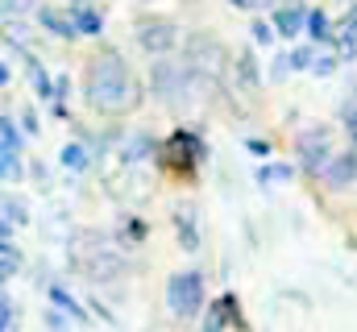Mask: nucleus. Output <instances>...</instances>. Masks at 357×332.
Segmentation results:
<instances>
[{
  "mask_svg": "<svg viewBox=\"0 0 357 332\" xmlns=\"http://www.w3.org/2000/svg\"><path fill=\"white\" fill-rule=\"evenodd\" d=\"M88 104L100 112H125L137 104V83L129 75V67L108 50L100 59H91L88 67Z\"/></svg>",
  "mask_w": 357,
  "mask_h": 332,
  "instance_id": "obj_1",
  "label": "nucleus"
},
{
  "mask_svg": "<svg viewBox=\"0 0 357 332\" xmlns=\"http://www.w3.org/2000/svg\"><path fill=\"white\" fill-rule=\"evenodd\" d=\"M167 299H171V312L175 316H195L199 308H204V278L195 274V270H183L171 278V287H167Z\"/></svg>",
  "mask_w": 357,
  "mask_h": 332,
  "instance_id": "obj_2",
  "label": "nucleus"
},
{
  "mask_svg": "<svg viewBox=\"0 0 357 332\" xmlns=\"http://www.w3.org/2000/svg\"><path fill=\"white\" fill-rule=\"evenodd\" d=\"M158 158H162V166H171V170H191V163H195V137L191 133H175V137H167V146L158 150Z\"/></svg>",
  "mask_w": 357,
  "mask_h": 332,
  "instance_id": "obj_3",
  "label": "nucleus"
},
{
  "mask_svg": "<svg viewBox=\"0 0 357 332\" xmlns=\"http://www.w3.org/2000/svg\"><path fill=\"white\" fill-rule=\"evenodd\" d=\"M299 158L307 170H320L324 158H328V133L324 129H312V133H303L299 137Z\"/></svg>",
  "mask_w": 357,
  "mask_h": 332,
  "instance_id": "obj_4",
  "label": "nucleus"
},
{
  "mask_svg": "<svg viewBox=\"0 0 357 332\" xmlns=\"http://www.w3.org/2000/svg\"><path fill=\"white\" fill-rule=\"evenodd\" d=\"M220 329H245V320L237 312V295L216 299V308L208 312V332H220Z\"/></svg>",
  "mask_w": 357,
  "mask_h": 332,
  "instance_id": "obj_5",
  "label": "nucleus"
},
{
  "mask_svg": "<svg viewBox=\"0 0 357 332\" xmlns=\"http://www.w3.org/2000/svg\"><path fill=\"white\" fill-rule=\"evenodd\" d=\"M142 46H146L150 54L171 50V46H175V25H171V21H146V25H142Z\"/></svg>",
  "mask_w": 357,
  "mask_h": 332,
  "instance_id": "obj_6",
  "label": "nucleus"
},
{
  "mask_svg": "<svg viewBox=\"0 0 357 332\" xmlns=\"http://www.w3.org/2000/svg\"><path fill=\"white\" fill-rule=\"evenodd\" d=\"M333 42H337V54L341 59H354L357 54V8L333 29Z\"/></svg>",
  "mask_w": 357,
  "mask_h": 332,
  "instance_id": "obj_7",
  "label": "nucleus"
},
{
  "mask_svg": "<svg viewBox=\"0 0 357 332\" xmlns=\"http://www.w3.org/2000/svg\"><path fill=\"white\" fill-rule=\"evenodd\" d=\"M0 133H4V179H17V146H21V133H17V125L13 121H0Z\"/></svg>",
  "mask_w": 357,
  "mask_h": 332,
  "instance_id": "obj_8",
  "label": "nucleus"
},
{
  "mask_svg": "<svg viewBox=\"0 0 357 332\" xmlns=\"http://www.w3.org/2000/svg\"><path fill=\"white\" fill-rule=\"evenodd\" d=\"M307 17H312V13H303L299 4H287V8H278L274 25H278V33H287V38H291V33H299V29H303V21H307Z\"/></svg>",
  "mask_w": 357,
  "mask_h": 332,
  "instance_id": "obj_9",
  "label": "nucleus"
},
{
  "mask_svg": "<svg viewBox=\"0 0 357 332\" xmlns=\"http://www.w3.org/2000/svg\"><path fill=\"white\" fill-rule=\"evenodd\" d=\"M42 25H46L50 33H59V38H75V33H79V21L63 17L59 8H42Z\"/></svg>",
  "mask_w": 357,
  "mask_h": 332,
  "instance_id": "obj_10",
  "label": "nucleus"
},
{
  "mask_svg": "<svg viewBox=\"0 0 357 332\" xmlns=\"http://www.w3.org/2000/svg\"><path fill=\"white\" fill-rule=\"evenodd\" d=\"M354 170H357V154H341V158L333 163V170H328V183H337V187H341V183H349V179H354Z\"/></svg>",
  "mask_w": 357,
  "mask_h": 332,
  "instance_id": "obj_11",
  "label": "nucleus"
},
{
  "mask_svg": "<svg viewBox=\"0 0 357 332\" xmlns=\"http://www.w3.org/2000/svg\"><path fill=\"white\" fill-rule=\"evenodd\" d=\"M333 29H337V25H333L324 13H312V17H307V33H312L316 42H333Z\"/></svg>",
  "mask_w": 357,
  "mask_h": 332,
  "instance_id": "obj_12",
  "label": "nucleus"
},
{
  "mask_svg": "<svg viewBox=\"0 0 357 332\" xmlns=\"http://www.w3.org/2000/svg\"><path fill=\"white\" fill-rule=\"evenodd\" d=\"M25 71H29V80H33V87H38L42 96H50V83H46V71L38 67V59H33V54H25Z\"/></svg>",
  "mask_w": 357,
  "mask_h": 332,
  "instance_id": "obj_13",
  "label": "nucleus"
},
{
  "mask_svg": "<svg viewBox=\"0 0 357 332\" xmlns=\"http://www.w3.org/2000/svg\"><path fill=\"white\" fill-rule=\"evenodd\" d=\"M75 21H79V33H100V25H104L96 8H79V13H75Z\"/></svg>",
  "mask_w": 357,
  "mask_h": 332,
  "instance_id": "obj_14",
  "label": "nucleus"
},
{
  "mask_svg": "<svg viewBox=\"0 0 357 332\" xmlns=\"http://www.w3.org/2000/svg\"><path fill=\"white\" fill-rule=\"evenodd\" d=\"M63 166L84 170V166H88V150H84V146H67V150H63Z\"/></svg>",
  "mask_w": 357,
  "mask_h": 332,
  "instance_id": "obj_15",
  "label": "nucleus"
},
{
  "mask_svg": "<svg viewBox=\"0 0 357 332\" xmlns=\"http://www.w3.org/2000/svg\"><path fill=\"white\" fill-rule=\"evenodd\" d=\"M312 71H316V75H333V71H337V59L324 50V54H316V59H312Z\"/></svg>",
  "mask_w": 357,
  "mask_h": 332,
  "instance_id": "obj_16",
  "label": "nucleus"
},
{
  "mask_svg": "<svg viewBox=\"0 0 357 332\" xmlns=\"http://www.w3.org/2000/svg\"><path fill=\"white\" fill-rule=\"evenodd\" d=\"M0 262H4V266H0L4 274H17V270H21V253H17L13 246H4V253H0Z\"/></svg>",
  "mask_w": 357,
  "mask_h": 332,
  "instance_id": "obj_17",
  "label": "nucleus"
},
{
  "mask_svg": "<svg viewBox=\"0 0 357 332\" xmlns=\"http://www.w3.org/2000/svg\"><path fill=\"white\" fill-rule=\"evenodd\" d=\"M50 299H54V303H59V308H67V312H71V316H75V320H84V312H79V308H75V303H71V295H67V291H54V295H50Z\"/></svg>",
  "mask_w": 357,
  "mask_h": 332,
  "instance_id": "obj_18",
  "label": "nucleus"
},
{
  "mask_svg": "<svg viewBox=\"0 0 357 332\" xmlns=\"http://www.w3.org/2000/svg\"><path fill=\"white\" fill-rule=\"evenodd\" d=\"M258 179H262V183H274V179H291V166H266Z\"/></svg>",
  "mask_w": 357,
  "mask_h": 332,
  "instance_id": "obj_19",
  "label": "nucleus"
},
{
  "mask_svg": "<svg viewBox=\"0 0 357 332\" xmlns=\"http://www.w3.org/2000/svg\"><path fill=\"white\" fill-rule=\"evenodd\" d=\"M291 59H295V67H307V71H312V59H316V54H312V50H291Z\"/></svg>",
  "mask_w": 357,
  "mask_h": 332,
  "instance_id": "obj_20",
  "label": "nucleus"
},
{
  "mask_svg": "<svg viewBox=\"0 0 357 332\" xmlns=\"http://www.w3.org/2000/svg\"><path fill=\"white\" fill-rule=\"evenodd\" d=\"M250 33H254L258 42H270V38H274V33H270V25H262V21H254V29H250Z\"/></svg>",
  "mask_w": 357,
  "mask_h": 332,
  "instance_id": "obj_21",
  "label": "nucleus"
},
{
  "mask_svg": "<svg viewBox=\"0 0 357 332\" xmlns=\"http://www.w3.org/2000/svg\"><path fill=\"white\" fill-rule=\"evenodd\" d=\"M4 332H13V299L4 295Z\"/></svg>",
  "mask_w": 357,
  "mask_h": 332,
  "instance_id": "obj_22",
  "label": "nucleus"
},
{
  "mask_svg": "<svg viewBox=\"0 0 357 332\" xmlns=\"http://www.w3.org/2000/svg\"><path fill=\"white\" fill-rule=\"evenodd\" d=\"M4 8H8V13H17V8H29V0H4Z\"/></svg>",
  "mask_w": 357,
  "mask_h": 332,
  "instance_id": "obj_23",
  "label": "nucleus"
},
{
  "mask_svg": "<svg viewBox=\"0 0 357 332\" xmlns=\"http://www.w3.org/2000/svg\"><path fill=\"white\" fill-rule=\"evenodd\" d=\"M233 4H237V8H262L266 0H233Z\"/></svg>",
  "mask_w": 357,
  "mask_h": 332,
  "instance_id": "obj_24",
  "label": "nucleus"
},
{
  "mask_svg": "<svg viewBox=\"0 0 357 332\" xmlns=\"http://www.w3.org/2000/svg\"><path fill=\"white\" fill-rule=\"evenodd\" d=\"M349 129H354V142H357V112L349 116Z\"/></svg>",
  "mask_w": 357,
  "mask_h": 332,
  "instance_id": "obj_25",
  "label": "nucleus"
}]
</instances>
